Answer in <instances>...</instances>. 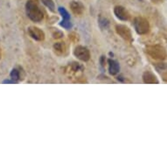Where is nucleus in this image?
Masks as SVG:
<instances>
[{
	"instance_id": "f257e3e1",
	"label": "nucleus",
	"mask_w": 167,
	"mask_h": 167,
	"mask_svg": "<svg viewBox=\"0 0 167 167\" xmlns=\"http://www.w3.org/2000/svg\"><path fill=\"white\" fill-rule=\"evenodd\" d=\"M26 12L28 18L33 22H40L43 20V13L39 5L32 0H28L26 4Z\"/></svg>"
},
{
	"instance_id": "f03ea898",
	"label": "nucleus",
	"mask_w": 167,
	"mask_h": 167,
	"mask_svg": "<svg viewBox=\"0 0 167 167\" xmlns=\"http://www.w3.org/2000/svg\"><path fill=\"white\" fill-rule=\"evenodd\" d=\"M134 28L138 34H145L150 30V25L144 18L137 17L134 20Z\"/></svg>"
},
{
	"instance_id": "7ed1b4c3",
	"label": "nucleus",
	"mask_w": 167,
	"mask_h": 167,
	"mask_svg": "<svg viewBox=\"0 0 167 167\" xmlns=\"http://www.w3.org/2000/svg\"><path fill=\"white\" fill-rule=\"evenodd\" d=\"M146 52L149 55L151 56V58L157 59V60H164L166 57V53L160 45H156L148 46L146 48Z\"/></svg>"
},
{
	"instance_id": "20e7f679",
	"label": "nucleus",
	"mask_w": 167,
	"mask_h": 167,
	"mask_svg": "<svg viewBox=\"0 0 167 167\" xmlns=\"http://www.w3.org/2000/svg\"><path fill=\"white\" fill-rule=\"evenodd\" d=\"M74 54L77 59H79L82 61H88L90 59V52L89 50L83 45H78L75 47Z\"/></svg>"
},
{
	"instance_id": "39448f33",
	"label": "nucleus",
	"mask_w": 167,
	"mask_h": 167,
	"mask_svg": "<svg viewBox=\"0 0 167 167\" xmlns=\"http://www.w3.org/2000/svg\"><path fill=\"white\" fill-rule=\"evenodd\" d=\"M116 32L122 37V39L125 40L130 41L132 40V35H131V32L129 29L128 26H123V25H117L116 27Z\"/></svg>"
},
{
	"instance_id": "423d86ee",
	"label": "nucleus",
	"mask_w": 167,
	"mask_h": 167,
	"mask_svg": "<svg viewBox=\"0 0 167 167\" xmlns=\"http://www.w3.org/2000/svg\"><path fill=\"white\" fill-rule=\"evenodd\" d=\"M28 33L32 37V39L38 41H42L45 39V33L43 31H41L38 27L31 26L28 28Z\"/></svg>"
},
{
	"instance_id": "0eeeda50",
	"label": "nucleus",
	"mask_w": 167,
	"mask_h": 167,
	"mask_svg": "<svg viewBox=\"0 0 167 167\" xmlns=\"http://www.w3.org/2000/svg\"><path fill=\"white\" fill-rule=\"evenodd\" d=\"M114 13L116 16L117 19L121 20H128L129 17V13L127 12V10L124 8L123 6H121V5H118V6L115 7L114 9Z\"/></svg>"
},
{
	"instance_id": "6e6552de",
	"label": "nucleus",
	"mask_w": 167,
	"mask_h": 167,
	"mask_svg": "<svg viewBox=\"0 0 167 167\" xmlns=\"http://www.w3.org/2000/svg\"><path fill=\"white\" fill-rule=\"evenodd\" d=\"M71 11L74 13L75 15H82L84 13V5L78 1H72L70 4Z\"/></svg>"
},
{
	"instance_id": "1a4fd4ad",
	"label": "nucleus",
	"mask_w": 167,
	"mask_h": 167,
	"mask_svg": "<svg viewBox=\"0 0 167 167\" xmlns=\"http://www.w3.org/2000/svg\"><path fill=\"white\" fill-rule=\"evenodd\" d=\"M143 80L144 83L148 84H153V83H158V81L156 77L153 73L150 72V71H146L143 73Z\"/></svg>"
},
{
	"instance_id": "9d476101",
	"label": "nucleus",
	"mask_w": 167,
	"mask_h": 167,
	"mask_svg": "<svg viewBox=\"0 0 167 167\" xmlns=\"http://www.w3.org/2000/svg\"><path fill=\"white\" fill-rule=\"evenodd\" d=\"M109 62V74L111 75H116L118 74V72L120 70V67H119V64L116 62V60H108Z\"/></svg>"
},
{
	"instance_id": "9b49d317",
	"label": "nucleus",
	"mask_w": 167,
	"mask_h": 167,
	"mask_svg": "<svg viewBox=\"0 0 167 167\" xmlns=\"http://www.w3.org/2000/svg\"><path fill=\"white\" fill-rule=\"evenodd\" d=\"M58 11L60 14L61 15V17H62V20H70V15H69L68 12L65 9L64 7H59Z\"/></svg>"
},
{
	"instance_id": "f8f14e48",
	"label": "nucleus",
	"mask_w": 167,
	"mask_h": 167,
	"mask_svg": "<svg viewBox=\"0 0 167 167\" xmlns=\"http://www.w3.org/2000/svg\"><path fill=\"white\" fill-rule=\"evenodd\" d=\"M41 2H42L50 11H52V12L54 11L55 5H54V3H53V0H41Z\"/></svg>"
},
{
	"instance_id": "ddd939ff",
	"label": "nucleus",
	"mask_w": 167,
	"mask_h": 167,
	"mask_svg": "<svg viewBox=\"0 0 167 167\" xmlns=\"http://www.w3.org/2000/svg\"><path fill=\"white\" fill-rule=\"evenodd\" d=\"M11 78H12L13 80H14V81L18 82L20 79V71L18 70V69H16V68L13 69L12 72H11Z\"/></svg>"
},
{
	"instance_id": "4468645a",
	"label": "nucleus",
	"mask_w": 167,
	"mask_h": 167,
	"mask_svg": "<svg viewBox=\"0 0 167 167\" xmlns=\"http://www.w3.org/2000/svg\"><path fill=\"white\" fill-rule=\"evenodd\" d=\"M98 22H99L100 27L103 28V29H106L109 26V21H108V20H106L105 18H99Z\"/></svg>"
},
{
	"instance_id": "2eb2a0df",
	"label": "nucleus",
	"mask_w": 167,
	"mask_h": 167,
	"mask_svg": "<svg viewBox=\"0 0 167 167\" xmlns=\"http://www.w3.org/2000/svg\"><path fill=\"white\" fill-rule=\"evenodd\" d=\"M60 26H62L63 28L65 29H70L71 27H72V23L70 22V20H62V21L60 23Z\"/></svg>"
},
{
	"instance_id": "dca6fc26",
	"label": "nucleus",
	"mask_w": 167,
	"mask_h": 167,
	"mask_svg": "<svg viewBox=\"0 0 167 167\" xmlns=\"http://www.w3.org/2000/svg\"><path fill=\"white\" fill-rule=\"evenodd\" d=\"M54 49H55V50H57V51L63 52L65 50L64 45H63V44H62L61 42L56 43V44L54 45Z\"/></svg>"
},
{
	"instance_id": "f3484780",
	"label": "nucleus",
	"mask_w": 167,
	"mask_h": 167,
	"mask_svg": "<svg viewBox=\"0 0 167 167\" xmlns=\"http://www.w3.org/2000/svg\"><path fill=\"white\" fill-rule=\"evenodd\" d=\"M3 83H12V84H16L18 83V82L14 81V80H5L3 82Z\"/></svg>"
},
{
	"instance_id": "a211bd4d",
	"label": "nucleus",
	"mask_w": 167,
	"mask_h": 167,
	"mask_svg": "<svg viewBox=\"0 0 167 167\" xmlns=\"http://www.w3.org/2000/svg\"><path fill=\"white\" fill-rule=\"evenodd\" d=\"M151 1H152L153 3H160V2L162 3L164 0H151Z\"/></svg>"
},
{
	"instance_id": "6ab92c4d",
	"label": "nucleus",
	"mask_w": 167,
	"mask_h": 167,
	"mask_svg": "<svg viewBox=\"0 0 167 167\" xmlns=\"http://www.w3.org/2000/svg\"><path fill=\"white\" fill-rule=\"evenodd\" d=\"M0 58H1V53H0Z\"/></svg>"
}]
</instances>
